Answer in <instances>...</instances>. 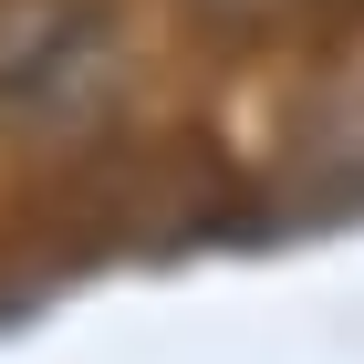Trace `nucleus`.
Listing matches in <instances>:
<instances>
[{
  "mask_svg": "<svg viewBox=\"0 0 364 364\" xmlns=\"http://www.w3.org/2000/svg\"><path fill=\"white\" fill-rule=\"evenodd\" d=\"M125 84L105 0H0V125H84Z\"/></svg>",
  "mask_w": 364,
  "mask_h": 364,
  "instance_id": "nucleus-1",
  "label": "nucleus"
}]
</instances>
